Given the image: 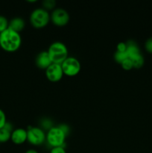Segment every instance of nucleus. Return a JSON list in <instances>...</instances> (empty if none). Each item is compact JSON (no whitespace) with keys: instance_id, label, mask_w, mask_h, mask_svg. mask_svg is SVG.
I'll return each instance as SVG.
<instances>
[{"instance_id":"19","label":"nucleus","mask_w":152,"mask_h":153,"mask_svg":"<svg viewBox=\"0 0 152 153\" xmlns=\"http://www.w3.org/2000/svg\"><path fill=\"white\" fill-rule=\"evenodd\" d=\"M7 122V121L5 113L4 112V111L0 108V128H3Z\"/></svg>"},{"instance_id":"8","label":"nucleus","mask_w":152,"mask_h":153,"mask_svg":"<svg viewBox=\"0 0 152 153\" xmlns=\"http://www.w3.org/2000/svg\"><path fill=\"white\" fill-rule=\"evenodd\" d=\"M63 72L61 64H54L52 63L49 67L46 70V78L50 82H59L63 76Z\"/></svg>"},{"instance_id":"12","label":"nucleus","mask_w":152,"mask_h":153,"mask_svg":"<svg viewBox=\"0 0 152 153\" xmlns=\"http://www.w3.org/2000/svg\"><path fill=\"white\" fill-rule=\"evenodd\" d=\"M25 25V20L21 17H14L9 21L8 28L11 30L20 33L24 29Z\"/></svg>"},{"instance_id":"9","label":"nucleus","mask_w":152,"mask_h":153,"mask_svg":"<svg viewBox=\"0 0 152 153\" xmlns=\"http://www.w3.org/2000/svg\"><path fill=\"white\" fill-rule=\"evenodd\" d=\"M35 64L38 68L42 69V70H46L52 64L47 51L40 52L37 55L35 59Z\"/></svg>"},{"instance_id":"4","label":"nucleus","mask_w":152,"mask_h":153,"mask_svg":"<svg viewBox=\"0 0 152 153\" xmlns=\"http://www.w3.org/2000/svg\"><path fill=\"white\" fill-rule=\"evenodd\" d=\"M66 136L59 126H53L46 133V142L52 148L64 146Z\"/></svg>"},{"instance_id":"6","label":"nucleus","mask_w":152,"mask_h":153,"mask_svg":"<svg viewBox=\"0 0 152 153\" xmlns=\"http://www.w3.org/2000/svg\"><path fill=\"white\" fill-rule=\"evenodd\" d=\"M63 74L67 76H75L80 73L81 65L78 60L75 57L69 56L61 64Z\"/></svg>"},{"instance_id":"3","label":"nucleus","mask_w":152,"mask_h":153,"mask_svg":"<svg viewBox=\"0 0 152 153\" xmlns=\"http://www.w3.org/2000/svg\"><path fill=\"white\" fill-rule=\"evenodd\" d=\"M50 20V13L43 7L34 9L30 15V22L36 28H44Z\"/></svg>"},{"instance_id":"22","label":"nucleus","mask_w":152,"mask_h":153,"mask_svg":"<svg viewBox=\"0 0 152 153\" xmlns=\"http://www.w3.org/2000/svg\"><path fill=\"white\" fill-rule=\"evenodd\" d=\"M50 153H66V152L64 146H58V147L52 148Z\"/></svg>"},{"instance_id":"18","label":"nucleus","mask_w":152,"mask_h":153,"mask_svg":"<svg viewBox=\"0 0 152 153\" xmlns=\"http://www.w3.org/2000/svg\"><path fill=\"white\" fill-rule=\"evenodd\" d=\"M122 68L125 70H130L132 68H134V65H133V63L131 61V60L129 58H126L123 62L121 64Z\"/></svg>"},{"instance_id":"10","label":"nucleus","mask_w":152,"mask_h":153,"mask_svg":"<svg viewBox=\"0 0 152 153\" xmlns=\"http://www.w3.org/2000/svg\"><path fill=\"white\" fill-rule=\"evenodd\" d=\"M10 140L16 145L22 144L27 141V130L22 128L13 129L10 136Z\"/></svg>"},{"instance_id":"23","label":"nucleus","mask_w":152,"mask_h":153,"mask_svg":"<svg viewBox=\"0 0 152 153\" xmlns=\"http://www.w3.org/2000/svg\"><path fill=\"white\" fill-rule=\"evenodd\" d=\"M42 126H43V127H44L45 128H47L48 130H49L51 128H52V127H53L52 121L49 119L43 120V121L42 122Z\"/></svg>"},{"instance_id":"21","label":"nucleus","mask_w":152,"mask_h":153,"mask_svg":"<svg viewBox=\"0 0 152 153\" xmlns=\"http://www.w3.org/2000/svg\"><path fill=\"white\" fill-rule=\"evenodd\" d=\"M145 49L150 53H152V37L148 39L145 43Z\"/></svg>"},{"instance_id":"14","label":"nucleus","mask_w":152,"mask_h":153,"mask_svg":"<svg viewBox=\"0 0 152 153\" xmlns=\"http://www.w3.org/2000/svg\"><path fill=\"white\" fill-rule=\"evenodd\" d=\"M130 59L132 61L133 65H134V68H141L143 66V64H144V58H143L142 53L139 54V55H136V56L133 57V58H130Z\"/></svg>"},{"instance_id":"20","label":"nucleus","mask_w":152,"mask_h":153,"mask_svg":"<svg viewBox=\"0 0 152 153\" xmlns=\"http://www.w3.org/2000/svg\"><path fill=\"white\" fill-rule=\"evenodd\" d=\"M127 49V44L126 43H124V42H121V43H118L117 48H116V51L117 52H125Z\"/></svg>"},{"instance_id":"1","label":"nucleus","mask_w":152,"mask_h":153,"mask_svg":"<svg viewBox=\"0 0 152 153\" xmlns=\"http://www.w3.org/2000/svg\"><path fill=\"white\" fill-rule=\"evenodd\" d=\"M22 44L20 33L7 28L0 33V47L7 52H13L19 49Z\"/></svg>"},{"instance_id":"25","label":"nucleus","mask_w":152,"mask_h":153,"mask_svg":"<svg viewBox=\"0 0 152 153\" xmlns=\"http://www.w3.org/2000/svg\"><path fill=\"white\" fill-rule=\"evenodd\" d=\"M25 153H39V152H37V150H35V149H28V150L25 152Z\"/></svg>"},{"instance_id":"17","label":"nucleus","mask_w":152,"mask_h":153,"mask_svg":"<svg viewBox=\"0 0 152 153\" xmlns=\"http://www.w3.org/2000/svg\"><path fill=\"white\" fill-rule=\"evenodd\" d=\"M56 5V1L55 0H44L43 1V8L46 9V10H52Z\"/></svg>"},{"instance_id":"13","label":"nucleus","mask_w":152,"mask_h":153,"mask_svg":"<svg viewBox=\"0 0 152 153\" xmlns=\"http://www.w3.org/2000/svg\"><path fill=\"white\" fill-rule=\"evenodd\" d=\"M127 44V49H126V54L129 58H133V57L136 56V55L141 54L140 49L136 42L134 41H128L126 43Z\"/></svg>"},{"instance_id":"24","label":"nucleus","mask_w":152,"mask_h":153,"mask_svg":"<svg viewBox=\"0 0 152 153\" xmlns=\"http://www.w3.org/2000/svg\"><path fill=\"white\" fill-rule=\"evenodd\" d=\"M59 127L65 132L66 135L69 134V127L68 126L66 125V124H61V125H59Z\"/></svg>"},{"instance_id":"7","label":"nucleus","mask_w":152,"mask_h":153,"mask_svg":"<svg viewBox=\"0 0 152 153\" xmlns=\"http://www.w3.org/2000/svg\"><path fill=\"white\" fill-rule=\"evenodd\" d=\"M50 19L52 23L57 26H64L69 22L70 16L68 12L63 8L58 7L55 9L50 14Z\"/></svg>"},{"instance_id":"11","label":"nucleus","mask_w":152,"mask_h":153,"mask_svg":"<svg viewBox=\"0 0 152 153\" xmlns=\"http://www.w3.org/2000/svg\"><path fill=\"white\" fill-rule=\"evenodd\" d=\"M13 130L11 123L9 122L6 123L4 126L0 128V143H5L10 140V136Z\"/></svg>"},{"instance_id":"5","label":"nucleus","mask_w":152,"mask_h":153,"mask_svg":"<svg viewBox=\"0 0 152 153\" xmlns=\"http://www.w3.org/2000/svg\"><path fill=\"white\" fill-rule=\"evenodd\" d=\"M27 141L33 146H40L46 141V134L40 127L30 126L27 130Z\"/></svg>"},{"instance_id":"16","label":"nucleus","mask_w":152,"mask_h":153,"mask_svg":"<svg viewBox=\"0 0 152 153\" xmlns=\"http://www.w3.org/2000/svg\"><path fill=\"white\" fill-rule=\"evenodd\" d=\"M8 26L9 21L7 20V18L5 16L0 15V33L3 32L6 29H7Z\"/></svg>"},{"instance_id":"15","label":"nucleus","mask_w":152,"mask_h":153,"mask_svg":"<svg viewBox=\"0 0 152 153\" xmlns=\"http://www.w3.org/2000/svg\"><path fill=\"white\" fill-rule=\"evenodd\" d=\"M128 55H127L126 52H117L116 51L114 54V59L119 64H122L124 61H125L126 58H128Z\"/></svg>"},{"instance_id":"2","label":"nucleus","mask_w":152,"mask_h":153,"mask_svg":"<svg viewBox=\"0 0 152 153\" xmlns=\"http://www.w3.org/2000/svg\"><path fill=\"white\" fill-rule=\"evenodd\" d=\"M47 52L51 61L54 64H61L69 57L66 46L61 41H55L51 43Z\"/></svg>"}]
</instances>
